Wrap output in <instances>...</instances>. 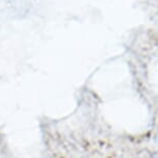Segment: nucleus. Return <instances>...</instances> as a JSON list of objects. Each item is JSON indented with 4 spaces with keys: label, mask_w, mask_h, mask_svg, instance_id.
Returning a JSON list of instances; mask_svg holds the SVG:
<instances>
[{
    "label": "nucleus",
    "mask_w": 158,
    "mask_h": 158,
    "mask_svg": "<svg viewBox=\"0 0 158 158\" xmlns=\"http://www.w3.org/2000/svg\"><path fill=\"white\" fill-rule=\"evenodd\" d=\"M152 158H158V151L156 152V153H154L153 155H152Z\"/></svg>",
    "instance_id": "obj_1"
}]
</instances>
